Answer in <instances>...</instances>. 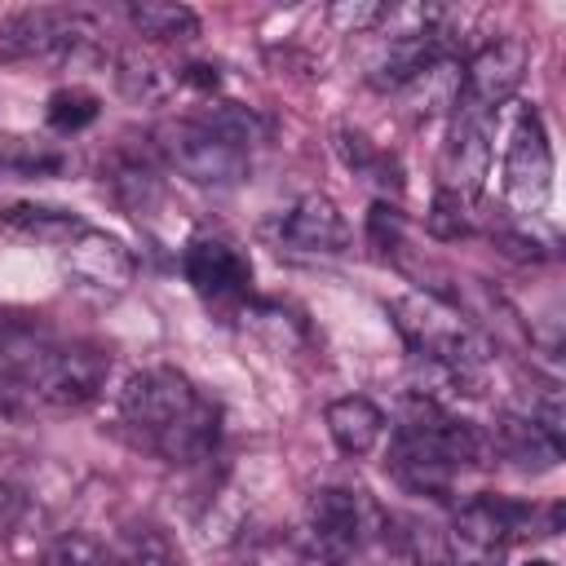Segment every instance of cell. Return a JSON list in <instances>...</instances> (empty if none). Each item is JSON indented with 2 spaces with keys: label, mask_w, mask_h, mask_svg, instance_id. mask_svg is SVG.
<instances>
[{
  "label": "cell",
  "mask_w": 566,
  "mask_h": 566,
  "mask_svg": "<svg viewBox=\"0 0 566 566\" xmlns=\"http://www.w3.org/2000/svg\"><path fill=\"white\" fill-rule=\"evenodd\" d=\"M119 420L164 464H199L221 442V407L177 367H142L119 389Z\"/></svg>",
  "instance_id": "cell-1"
},
{
  "label": "cell",
  "mask_w": 566,
  "mask_h": 566,
  "mask_svg": "<svg viewBox=\"0 0 566 566\" xmlns=\"http://www.w3.org/2000/svg\"><path fill=\"white\" fill-rule=\"evenodd\" d=\"M482 455H486V438L469 420L451 416L438 398L424 394L407 398L389 455V469L402 486L442 495L451 486V473L464 464H482Z\"/></svg>",
  "instance_id": "cell-2"
},
{
  "label": "cell",
  "mask_w": 566,
  "mask_h": 566,
  "mask_svg": "<svg viewBox=\"0 0 566 566\" xmlns=\"http://www.w3.org/2000/svg\"><path fill=\"white\" fill-rule=\"evenodd\" d=\"M252 115L234 102H217L199 115H181L159 128V150L195 186H234L248 177Z\"/></svg>",
  "instance_id": "cell-3"
},
{
  "label": "cell",
  "mask_w": 566,
  "mask_h": 566,
  "mask_svg": "<svg viewBox=\"0 0 566 566\" xmlns=\"http://www.w3.org/2000/svg\"><path fill=\"white\" fill-rule=\"evenodd\" d=\"M394 327L402 332V340L411 345V354H420L429 367H438L451 385H464V394H482L486 367H491V345L442 301L433 296H398L389 305Z\"/></svg>",
  "instance_id": "cell-4"
},
{
  "label": "cell",
  "mask_w": 566,
  "mask_h": 566,
  "mask_svg": "<svg viewBox=\"0 0 566 566\" xmlns=\"http://www.w3.org/2000/svg\"><path fill=\"white\" fill-rule=\"evenodd\" d=\"M305 531H310V557L318 566H354L376 544L389 539V517L367 491L318 486L305 504Z\"/></svg>",
  "instance_id": "cell-5"
},
{
  "label": "cell",
  "mask_w": 566,
  "mask_h": 566,
  "mask_svg": "<svg viewBox=\"0 0 566 566\" xmlns=\"http://www.w3.org/2000/svg\"><path fill=\"white\" fill-rule=\"evenodd\" d=\"M106 376H111L106 349L88 340H71V345L35 340L22 363V398L49 411H80L106 389Z\"/></svg>",
  "instance_id": "cell-6"
},
{
  "label": "cell",
  "mask_w": 566,
  "mask_h": 566,
  "mask_svg": "<svg viewBox=\"0 0 566 566\" xmlns=\"http://www.w3.org/2000/svg\"><path fill=\"white\" fill-rule=\"evenodd\" d=\"M539 509L504 500V495H473L455 509L451 517V548H455V566H491L500 562V553L522 539V535H539L535 531Z\"/></svg>",
  "instance_id": "cell-7"
},
{
  "label": "cell",
  "mask_w": 566,
  "mask_h": 566,
  "mask_svg": "<svg viewBox=\"0 0 566 566\" xmlns=\"http://www.w3.org/2000/svg\"><path fill=\"white\" fill-rule=\"evenodd\" d=\"M102 35L93 13L80 9H18L0 22V57L4 62H35V57H75L93 49Z\"/></svg>",
  "instance_id": "cell-8"
},
{
  "label": "cell",
  "mask_w": 566,
  "mask_h": 566,
  "mask_svg": "<svg viewBox=\"0 0 566 566\" xmlns=\"http://www.w3.org/2000/svg\"><path fill=\"white\" fill-rule=\"evenodd\" d=\"M504 195L517 217L544 212L553 195V150L548 133L535 106H517L509 119V146H504Z\"/></svg>",
  "instance_id": "cell-9"
},
{
  "label": "cell",
  "mask_w": 566,
  "mask_h": 566,
  "mask_svg": "<svg viewBox=\"0 0 566 566\" xmlns=\"http://www.w3.org/2000/svg\"><path fill=\"white\" fill-rule=\"evenodd\" d=\"M62 270H66L71 287L80 296L115 301L133 283V252L115 234H102V230L84 226L71 243H62Z\"/></svg>",
  "instance_id": "cell-10"
},
{
  "label": "cell",
  "mask_w": 566,
  "mask_h": 566,
  "mask_svg": "<svg viewBox=\"0 0 566 566\" xmlns=\"http://www.w3.org/2000/svg\"><path fill=\"white\" fill-rule=\"evenodd\" d=\"M526 44L513 40V35H500V40H486L469 62H464V88H460V102L464 111H478V115H491L517 93L522 75H526Z\"/></svg>",
  "instance_id": "cell-11"
},
{
  "label": "cell",
  "mask_w": 566,
  "mask_h": 566,
  "mask_svg": "<svg viewBox=\"0 0 566 566\" xmlns=\"http://www.w3.org/2000/svg\"><path fill=\"white\" fill-rule=\"evenodd\" d=\"M181 270H186V283L212 301V305H226V301H243L252 292V265L248 256L226 243V239H190L186 252H181Z\"/></svg>",
  "instance_id": "cell-12"
},
{
  "label": "cell",
  "mask_w": 566,
  "mask_h": 566,
  "mask_svg": "<svg viewBox=\"0 0 566 566\" xmlns=\"http://www.w3.org/2000/svg\"><path fill=\"white\" fill-rule=\"evenodd\" d=\"M486 172H491V115L455 106L447 150H442V190L473 199L482 190Z\"/></svg>",
  "instance_id": "cell-13"
},
{
  "label": "cell",
  "mask_w": 566,
  "mask_h": 566,
  "mask_svg": "<svg viewBox=\"0 0 566 566\" xmlns=\"http://www.w3.org/2000/svg\"><path fill=\"white\" fill-rule=\"evenodd\" d=\"M279 239L296 252H345L349 248V221L340 217V208L327 195H305L283 212Z\"/></svg>",
  "instance_id": "cell-14"
},
{
  "label": "cell",
  "mask_w": 566,
  "mask_h": 566,
  "mask_svg": "<svg viewBox=\"0 0 566 566\" xmlns=\"http://www.w3.org/2000/svg\"><path fill=\"white\" fill-rule=\"evenodd\" d=\"M323 420H327V433H332L336 451L354 455V460L371 455L380 447V438H385V411L363 394H345V398L327 402Z\"/></svg>",
  "instance_id": "cell-15"
},
{
  "label": "cell",
  "mask_w": 566,
  "mask_h": 566,
  "mask_svg": "<svg viewBox=\"0 0 566 566\" xmlns=\"http://www.w3.org/2000/svg\"><path fill=\"white\" fill-rule=\"evenodd\" d=\"M491 447H495L509 464L531 469V473H544V469H553V464L562 460V442H557L544 424H535L531 416H517V411H504V416L495 420Z\"/></svg>",
  "instance_id": "cell-16"
},
{
  "label": "cell",
  "mask_w": 566,
  "mask_h": 566,
  "mask_svg": "<svg viewBox=\"0 0 566 566\" xmlns=\"http://www.w3.org/2000/svg\"><path fill=\"white\" fill-rule=\"evenodd\" d=\"M460 88H464V62H460V57H433V62L420 66L398 93H402L407 115H416V119H433V115L455 111Z\"/></svg>",
  "instance_id": "cell-17"
},
{
  "label": "cell",
  "mask_w": 566,
  "mask_h": 566,
  "mask_svg": "<svg viewBox=\"0 0 566 566\" xmlns=\"http://www.w3.org/2000/svg\"><path fill=\"white\" fill-rule=\"evenodd\" d=\"M128 22L150 44H186V40L199 35V13L177 4V0H133Z\"/></svg>",
  "instance_id": "cell-18"
},
{
  "label": "cell",
  "mask_w": 566,
  "mask_h": 566,
  "mask_svg": "<svg viewBox=\"0 0 566 566\" xmlns=\"http://www.w3.org/2000/svg\"><path fill=\"white\" fill-rule=\"evenodd\" d=\"M181 84V66L164 62L159 53H142V49H128L119 57V88L133 97V102H168Z\"/></svg>",
  "instance_id": "cell-19"
},
{
  "label": "cell",
  "mask_w": 566,
  "mask_h": 566,
  "mask_svg": "<svg viewBox=\"0 0 566 566\" xmlns=\"http://www.w3.org/2000/svg\"><path fill=\"white\" fill-rule=\"evenodd\" d=\"M106 172V186L115 190V199L124 203V208H133L137 217L159 199V181H155V172L142 164V159H133V155H111V164L102 168Z\"/></svg>",
  "instance_id": "cell-20"
},
{
  "label": "cell",
  "mask_w": 566,
  "mask_h": 566,
  "mask_svg": "<svg viewBox=\"0 0 566 566\" xmlns=\"http://www.w3.org/2000/svg\"><path fill=\"white\" fill-rule=\"evenodd\" d=\"M4 221L13 226V230H22V234H31V239H44V243H71L80 230H84V221L75 217V212H66V208H44V203H13L9 212H4Z\"/></svg>",
  "instance_id": "cell-21"
},
{
  "label": "cell",
  "mask_w": 566,
  "mask_h": 566,
  "mask_svg": "<svg viewBox=\"0 0 566 566\" xmlns=\"http://www.w3.org/2000/svg\"><path fill=\"white\" fill-rule=\"evenodd\" d=\"M336 155L358 172V177H367V181H376V186H385V190H398L402 186V177H398V164L385 155V150H376L363 133H349V128H336Z\"/></svg>",
  "instance_id": "cell-22"
},
{
  "label": "cell",
  "mask_w": 566,
  "mask_h": 566,
  "mask_svg": "<svg viewBox=\"0 0 566 566\" xmlns=\"http://www.w3.org/2000/svg\"><path fill=\"white\" fill-rule=\"evenodd\" d=\"M97 97L88 93V88H57L53 97H49V124L57 128V133H80V128H88L93 119H97Z\"/></svg>",
  "instance_id": "cell-23"
},
{
  "label": "cell",
  "mask_w": 566,
  "mask_h": 566,
  "mask_svg": "<svg viewBox=\"0 0 566 566\" xmlns=\"http://www.w3.org/2000/svg\"><path fill=\"white\" fill-rule=\"evenodd\" d=\"M119 562H124V566H181V562H177V548H172L168 535L155 531V526H137V531L128 535V544L119 548Z\"/></svg>",
  "instance_id": "cell-24"
},
{
  "label": "cell",
  "mask_w": 566,
  "mask_h": 566,
  "mask_svg": "<svg viewBox=\"0 0 566 566\" xmlns=\"http://www.w3.org/2000/svg\"><path fill=\"white\" fill-rule=\"evenodd\" d=\"M424 226H429L433 239H464V234L473 230V221H469V199H460V195H451V190L438 186Z\"/></svg>",
  "instance_id": "cell-25"
},
{
  "label": "cell",
  "mask_w": 566,
  "mask_h": 566,
  "mask_svg": "<svg viewBox=\"0 0 566 566\" xmlns=\"http://www.w3.org/2000/svg\"><path fill=\"white\" fill-rule=\"evenodd\" d=\"M385 13H389V4H380V0H340V4L327 9V18H332L345 35H363V31L380 27Z\"/></svg>",
  "instance_id": "cell-26"
},
{
  "label": "cell",
  "mask_w": 566,
  "mask_h": 566,
  "mask_svg": "<svg viewBox=\"0 0 566 566\" xmlns=\"http://www.w3.org/2000/svg\"><path fill=\"white\" fill-rule=\"evenodd\" d=\"M0 164H13L18 172H57L62 168V155L57 150H31V142H9L0 150Z\"/></svg>",
  "instance_id": "cell-27"
},
{
  "label": "cell",
  "mask_w": 566,
  "mask_h": 566,
  "mask_svg": "<svg viewBox=\"0 0 566 566\" xmlns=\"http://www.w3.org/2000/svg\"><path fill=\"white\" fill-rule=\"evenodd\" d=\"M367 234L380 252H394V248H402V217L389 203H376L371 217H367Z\"/></svg>",
  "instance_id": "cell-28"
},
{
  "label": "cell",
  "mask_w": 566,
  "mask_h": 566,
  "mask_svg": "<svg viewBox=\"0 0 566 566\" xmlns=\"http://www.w3.org/2000/svg\"><path fill=\"white\" fill-rule=\"evenodd\" d=\"M22 517H27V495H22V486H13L9 478H0V539L13 535V531L22 526Z\"/></svg>",
  "instance_id": "cell-29"
},
{
  "label": "cell",
  "mask_w": 566,
  "mask_h": 566,
  "mask_svg": "<svg viewBox=\"0 0 566 566\" xmlns=\"http://www.w3.org/2000/svg\"><path fill=\"white\" fill-rule=\"evenodd\" d=\"M522 566H557V562H553V557H544V553H531Z\"/></svg>",
  "instance_id": "cell-30"
},
{
  "label": "cell",
  "mask_w": 566,
  "mask_h": 566,
  "mask_svg": "<svg viewBox=\"0 0 566 566\" xmlns=\"http://www.w3.org/2000/svg\"><path fill=\"white\" fill-rule=\"evenodd\" d=\"M102 566H124V562H119V553H106V562H102Z\"/></svg>",
  "instance_id": "cell-31"
},
{
  "label": "cell",
  "mask_w": 566,
  "mask_h": 566,
  "mask_svg": "<svg viewBox=\"0 0 566 566\" xmlns=\"http://www.w3.org/2000/svg\"><path fill=\"white\" fill-rule=\"evenodd\" d=\"M491 566H495V562H491Z\"/></svg>",
  "instance_id": "cell-32"
}]
</instances>
